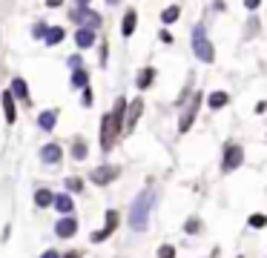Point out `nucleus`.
<instances>
[{
	"instance_id": "nucleus-1",
	"label": "nucleus",
	"mask_w": 267,
	"mask_h": 258,
	"mask_svg": "<svg viewBox=\"0 0 267 258\" xmlns=\"http://www.w3.org/2000/svg\"><path fill=\"white\" fill-rule=\"evenodd\" d=\"M152 201H155V192H152V189H144L141 195L132 201V210H129V227H132L135 232H144V230H147Z\"/></svg>"
},
{
	"instance_id": "nucleus-2",
	"label": "nucleus",
	"mask_w": 267,
	"mask_h": 258,
	"mask_svg": "<svg viewBox=\"0 0 267 258\" xmlns=\"http://www.w3.org/2000/svg\"><path fill=\"white\" fill-rule=\"evenodd\" d=\"M193 52H196L198 61H204V63H213L215 61V49H213V43H210V37H207V29L204 26L193 29Z\"/></svg>"
},
{
	"instance_id": "nucleus-3",
	"label": "nucleus",
	"mask_w": 267,
	"mask_h": 258,
	"mask_svg": "<svg viewBox=\"0 0 267 258\" xmlns=\"http://www.w3.org/2000/svg\"><path fill=\"white\" fill-rule=\"evenodd\" d=\"M118 135H121V126L115 124V118L112 115H104L101 118V149L109 152L112 146H115Z\"/></svg>"
},
{
	"instance_id": "nucleus-4",
	"label": "nucleus",
	"mask_w": 267,
	"mask_h": 258,
	"mask_svg": "<svg viewBox=\"0 0 267 258\" xmlns=\"http://www.w3.org/2000/svg\"><path fill=\"white\" fill-rule=\"evenodd\" d=\"M69 18H72V23H78L80 29H92V32H95V29L101 26V15L92 12L89 6H83V9H72Z\"/></svg>"
},
{
	"instance_id": "nucleus-5",
	"label": "nucleus",
	"mask_w": 267,
	"mask_h": 258,
	"mask_svg": "<svg viewBox=\"0 0 267 258\" xmlns=\"http://www.w3.org/2000/svg\"><path fill=\"white\" fill-rule=\"evenodd\" d=\"M118 175H121V167H115V164H104V167H98L95 172H92V184L107 187V184H112Z\"/></svg>"
},
{
	"instance_id": "nucleus-6",
	"label": "nucleus",
	"mask_w": 267,
	"mask_h": 258,
	"mask_svg": "<svg viewBox=\"0 0 267 258\" xmlns=\"http://www.w3.org/2000/svg\"><path fill=\"white\" fill-rule=\"evenodd\" d=\"M241 161H244V149H241V146H236V143H227L221 169H224V172H233L236 167H241Z\"/></svg>"
},
{
	"instance_id": "nucleus-7",
	"label": "nucleus",
	"mask_w": 267,
	"mask_h": 258,
	"mask_svg": "<svg viewBox=\"0 0 267 258\" xmlns=\"http://www.w3.org/2000/svg\"><path fill=\"white\" fill-rule=\"evenodd\" d=\"M115 230H118V213H115V210H107V221H104V230H95V232H92V244H101V241H107Z\"/></svg>"
},
{
	"instance_id": "nucleus-8",
	"label": "nucleus",
	"mask_w": 267,
	"mask_h": 258,
	"mask_svg": "<svg viewBox=\"0 0 267 258\" xmlns=\"http://www.w3.org/2000/svg\"><path fill=\"white\" fill-rule=\"evenodd\" d=\"M201 98H204L201 92H198V95H193L190 107L184 109V115H181V124H178V129H181V132H187L190 126H193V121H196V112H198V107H201Z\"/></svg>"
},
{
	"instance_id": "nucleus-9",
	"label": "nucleus",
	"mask_w": 267,
	"mask_h": 258,
	"mask_svg": "<svg viewBox=\"0 0 267 258\" xmlns=\"http://www.w3.org/2000/svg\"><path fill=\"white\" fill-rule=\"evenodd\" d=\"M78 232V218L75 215H61V221L55 224V235L58 238H72Z\"/></svg>"
},
{
	"instance_id": "nucleus-10",
	"label": "nucleus",
	"mask_w": 267,
	"mask_h": 258,
	"mask_svg": "<svg viewBox=\"0 0 267 258\" xmlns=\"http://www.w3.org/2000/svg\"><path fill=\"white\" fill-rule=\"evenodd\" d=\"M141 112H144V100L141 98H135L129 107H126V115H124V129H129L132 132L135 129V124H138V118H141Z\"/></svg>"
},
{
	"instance_id": "nucleus-11",
	"label": "nucleus",
	"mask_w": 267,
	"mask_h": 258,
	"mask_svg": "<svg viewBox=\"0 0 267 258\" xmlns=\"http://www.w3.org/2000/svg\"><path fill=\"white\" fill-rule=\"evenodd\" d=\"M61 146H58V143H46V146H40V161H43V164H58V161H61Z\"/></svg>"
},
{
	"instance_id": "nucleus-12",
	"label": "nucleus",
	"mask_w": 267,
	"mask_h": 258,
	"mask_svg": "<svg viewBox=\"0 0 267 258\" xmlns=\"http://www.w3.org/2000/svg\"><path fill=\"white\" fill-rule=\"evenodd\" d=\"M12 95H15V100H23V104H29V83L23 78H15L12 80Z\"/></svg>"
},
{
	"instance_id": "nucleus-13",
	"label": "nucleus",
	"mask_w": 267,
	"mask_h": 258,
	"mask_svg": "<svg viewBox=\"0 0 267 258\" xmlns=\"http://www.w3.org/2000/svg\"><path fill=\"white\" fill-rule=\"evenodd\" d=\"M3 112H6V124L18 121V109H15V95L12 92H3Z\"/></svg>"
},
{
	"instance_id": "nucleus-14",
	"label": "nucleus",
	"mask_w": 267,
	"mask_h": 258,
	"mask_svg": "<svg viewBox=\"0 0 267 258\" xmlns=\"http://www.w3.org/2000/svg\"><path fill=\"white\" fill-rule=\"evenodd\" d=\"M55 210H58L61 215H72V213H75L72 195H55Z\"/></svg>"
},
{
	"instance_id": "nucleus-15",
	"label": "nucleus",
	"mask_w": 267,
	"mask_h": 258,
	"mask_svg": "<svg viewBox=\"0 0 267 258\" xmlns=\"http://www.w3.org/2000/svg\"><path fill=\"white\" fill-rule=\"evenodd\" d=\"M75 43H78L80 49H89V46L95 43V32H92V29H78V32H75Z\"/></svg>"
},
{
	"instance_id": "nucleus-16",
	"label": "nucleus",
	"mask_w": 267,
	"mask_h": 258,
	"mask_svg": "<svg viewBox=\"0 0 267 258\" xmlns=\"http://www.w3.org/2000/svg\"><path fill=\"white\" fill-rule=\"evenodd\" d=\"M135 23H138V15H135V12L129 9V12L124 15V23H121V35H124V37H129V35L135 32Z\"/></svg>"
},
{
	"instance_id": "nucleus-17",
	"label": "nucleus",
	"mask_w": 267,
	"mask_h": 258,
	"mask_svg": "<svg viewBox=\"0 0 267 258\" xmlns=\"http://www.w3.org/2000/svg\"><path fill=\"white\" fill-rule=\"evenodd\" d=\"M52 204H55V195L49 189H35V207L46 210V207H52Z\"/></svg>"
},
{
	"instance_id": "nucleus-18",
	"label": "nucleus",
	"mask_w": 267,
	"mask_h": 258,
	"mask_svg": "<svg viewBox=\"0 0 267 258\" xmlns=\"http://www.w3.org/2000/svg\"><path fill=\"white\" fill-rule=\"evenodd\" d=\"M55 121H58V109H46V112H40V118H37L40 129H52Z\"/></svg>"
},
{
	"instance_id": "nucleus-19",
	"label": "nucleus",
	"mask_w": 267,
	"mask_h": 258,
	"mask_svg": "<svg viewBox=\"0 0 267 258\" xmlns=\"http://www.w3.org/2000/svg\"><path fill=\"white\" fill-rule=\"evenodd\" d=\"M63 37H66V32H63L61 26H49V32H46V37H43V40H46L49 46H58V43L63 40Z\"/></svg>"
},
{
	"instance_id": "nucleus-20",
	"label": "nucleus",
	"mask_w": 267,
	"mask_h": 258,
	"mask_svg": "<svg viewBox=\"0 0 267 258\" xmlns=\"http://www.w3.org/2000/svg\"><path fill=\"white\" fill-rule=\"evenodd\" d=\"M72 86H75V89H86L89 86V75L83 69H75L72 72Z\"/></svg>"
},
{
	"instance_id": "nucleus-21",
	"label": "nucleus",
	"mask_w": 267,
	"mask_h": 258,
	"mask_svg": "<svg viewBox=\"0 0 267 258\" xmlns=\"http://www.w3.org/2000/svg\"><path fill=\"white\" fill-rule=\"evenodd\" d=\"M86 141H83V138H75V143H72V158L75 161H83L86 158Z\"/></svg>"
},
{
	"instance_id": "nucleus-22",
	"label": "nucleus",
	"mask_w": 267,
	"mask_h": 258,
	"mask_svg": "<svg viewBox=\"0 0 267 258\" xmlns=\"http://www.w3.org/2000/svg\"><path fill=\"white\" fill-rule=\"evenodd\" d=\"M152 80H155V69L152 66H147V69H141V75H138V89H147Z\"/></svg>"
},
{
	"instance_id": "nucleus-23",
	"label": "nucleus",
	"mask_w": 267,
	"mask_h": 258,
	"mask_svg": "<svg viewBox=\"0 0 267 258\" xmlns=\"http://www.w3.org/2000/svg\"><path fill=\"white\" fill-rule=\"evenodd\" d=\"M227 92H213V95H210V98H207V104H210V107L213 109H221V107H227Z\"/></svg>"
},
{
	"instance_id": "nucleus-24",
	"label": "nucleus",
	"mask_w": 267,
	"mask_h": 258,
	"mask_svg": "<svg viewBox=\"0 0 267 258\" xmlns=\"http://www.w3.org/2000/svg\"><path fill=\"white\" fill-rule=\"evenodd\" d=\"M178 15H181V9H178V6H167V9L161 12V20H164V23H175Z\"/></svg>"
},
{
	"instance_id": "nucleus-25",
	"label": "nucleus",
	"mask_w": 267,
	"mask_h": 258,
	"mask_svg": "<svg viewBox=\"0 0 267 258\" xmlns=\"http://www.w3.org/2000/svg\"><path fill=\"white\" fill-rule=\"evenodd\" d=\"M158 258H175V247H172V244H161L158 247Z\"/></svg>"
},
{
	"instance_id": "nucleus-26",
	"label": "nucleus",
	"mask_w": 267,
	"mask_h": 258,
	"mask_svg": "<svg viewBox=\"0 0 267 258\" xmlns=\"http://www.w3.org/2000/svg\"><path fill=\"white\" fill-rule=\"evenodd\" d=\"M250 227H253V230L267 227V215H250Z\"/></svg>"
},
{
	"instance_id": "nucleus-27",
	"label": "nucleus",
	"mask_w": 267,
	"mask_h": 258,
	"mask_svg": "<svg viewBox=\"0 0 267 258\" xmlns=\"http://www.w3.org/2000/svg\"><path fill=\"white\" fill-rule=\"evenodd\" d=\"M66 189H69V192H80V189H83V181L80 178H66Z\"/></svg>"
},
{
	"instance_id": "nucleus-28",
	"label": "nucleus",
	"mask_w": 267,
	"mask_h": 258,
	"mask_svg": "<svg viewBox=\"0 0 267 258\" xmlns=\"http://www.w3.org/2000/svg\"><path fill=\"white\" fill-rule=\"evenodd\" d=\"M46 32H49V26H43V23H35V29H32L35 37H46Z\"/></svg>"
},
{
	"instance_id": "nucleus-29",
	"label": "nucleus",
	"mask_w": 267,
	"mask_h": 258,
	"mask_svg": "<svg viewBox=\"0 0 267 258\" xmlns=\"http://www.w3.org/2000/svg\"><path fill=\"white\" fill-rule=\"evenodd\" d=\"M201 230V221H198V218H190L187 221V232H198Z\"/></svg>"
},
{
	"instance_id": "nucleus-30",
	"label": "nucleus",
	"mask_w": 267,
	"mask_h": 258,
	"mask_svg": "<svg viewBox=\"0 0 267 258\" xmlns=\"http://www.w3.org/2000/svg\"><path fill=\"white\" fill-rule=\"evenodd\" d=\"M83 107H92V89H83Z\"/></svg>"
},
{
	"instance_id": "nucleus-31",
	"label": "nucleus",
	"mask_w": 267,
	"mask_h": 258,
	"mask_svg": "<svg viewBox=\"0 0 267 258\" xmlns=\"http://www.w3.org/2000/svg\"><path fill=\"white\" fill-rule=\"evenodd\" d=\"M40 258H61V252H55V249H46V252H43Z\"/></svg>"
},
{
	"instance_id": "nucleus-32",
	"label": "nucleus",
	"mask_w": 267,
	"mask_h": 258,
	"mask_svg": "<svg viewBox=\"0 0 267 258\" xmlns=\"http://www.w3.org/2000/svg\"><path fill=\"white\" fill-rule=\"evenodd\" d=\"M244 6H247V9L253 12V9H258V0H244Z\"/></svg>"
},
{
	"instance_id": "nucleus-33",
	"label": "nucleus",
	"mask_w": 267,
	"mask_h": 258,
	"mask_svg": "<svg viewBox=\"0 0 267 258\" xmlns=\"http://www.w3.org/2000/svg\"><path fill=\"white\" fill-rule=\"evenodd\" d=\"M61 3H63V0H46V6H49V9H58Z\"/></svg>"
},
{
	"instance_id": "nucleus-34",
	"label": "nucleus",
	"mask_w": 267,
	"mask_h": 258,
	"mask_svg": "<svg viewBox=\"0 0 267 258\" xmlns=\"http://www.w3.org/2000/svg\"><path fill=\"white\" fill-rule=\"evenodd\" d=\"M75 6H78V9H83V6H89V0H75Z\"/></svg>"
},
{
	"instance_id": "nucleus-35",
	"label": "nucleus",
	"mask_w": 267,
	"mask_h": 258,
	"mask_svg": "<svg viewBox=\"0 0 267 258\" xmlns=\"http://www.w3.org/2000/svg\"><path fill=\"white\" fill-rule=\"evenodd\" d=\"M61 258H83L80 252H66V255H61Z\"/></svg>"
},
{
	"instance_id": "nucleus-36",
	"label": "nucleus",
	"mask_w": 267,
	"mask_h": 258,
	"mask_svg": "<svg viewBox=\"0 0 267 258\" xmlns=\"http://www.w3.org/2000/svg\"><path fill=\"white\" fill-rule=\"evenodd\" d=\"M107 3H109V6H115V3H118V0H107Z\"/></svg>"
}]
</instances>
